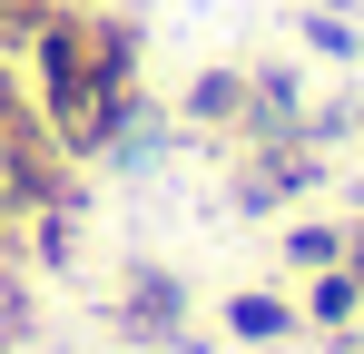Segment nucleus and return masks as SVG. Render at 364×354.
I'll return each mask as SVG.
<instances>
[{"label": "nucleus", "instance_id": "nucleus-1", "mask_svg": "<svg viewBox=\"0 0 364 354\" xmlns=\"http://www.w3.org/2000/svg\"><path fill=\"white\" fill-rule=\"evenodd\" d=\"M30 99L50 118V138L79 158H109L138 128V30L119 10H79L50 0V20L30 30Z\"/></svg>", "mask_w": 364, "mask_h": 354}, {"label": "nucleus", "instance_id": "nucleus-2", "mask_svg": "<svg viewBox=\"0 0 364 354\" xmlns=\"http://www.w3.org/2000/svg\"><path fill=\"white\" fill-rule=\"evenodd\" d=\"M296 325H305V315L286 305V295H256V286L227 295V335H237V345H286Z\"/></svg>", "mask_w": 364, "mask_h": 354}, {"label": "nucleus", "instance_id": "nucleus-3", "mask_svg": "<svg viewBox=\"0 0 364 354\" xmlns=\"http://www.w3.org/2000/svg\"><path fill=\"white\" fill-rule=\"evenodd\" d=\"M296 315H305V325H325V335H345V325L364 315V286L345 276V266H315V286H305V305H296Z\"/></svg>", "mask_w": 364, "mask_h": 354}, {"label": "nucleus", "instance_id": "nucleus-4", "mask_svg": "<svg viewBox=\"0 0 364 354\" xmlns=\"http://www.w3.org/2000/svg\"><path fill=\"white\" fill-rule=\"evenodd\" d=\"M178 286H168V276H138V295H128V325H138V335H178Z\"/></svg>", "mask_w": 364, "mask_h": 354}, {"label": "nucleus", "instance_id": "nucleus-5", "mask_svg": "<svg viewBox=\"0 0 364 354\" xmlns=\"http://www.w3.org/2000/svg\"><path fill=\"white\" fill-rule=\"evenodd\" d=\"M286 256H296V266H345V227H325V217H305V227L286 236Z\"/></svg>", "mask_w": 364, "mask_h": 354}, {"label": "nucleus", "instance_id": "nucleus-6", "mask_svg": "<svg viewBox=\"0 0 364 354\" xmlns=\"http://www.w3.org/2000/svg\"><path fill=\"white\" fill-rule=\"evenodd\" d=\"M305 40H315V50H335V59H355V30H345V20H325V10L305 20Z\"/></svg>", "mask_w": 364, "mask_h": 354}]
</instances>
